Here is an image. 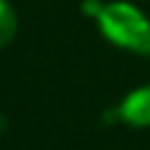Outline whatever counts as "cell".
I'll return each instance as SVG.
<instances>
[{"mask_svg": "<svg viewBox=\"0 0 150 150\" xmlns=\"http://www.w3.org/2000/svg\"><path fill=\"white\" fill-rule=\"evenodd\" d=\"M15 30H18V18L13 13L10 3L8 0H0V48H5L15 38Z\"/></svg>", "mask_w": 150, "mask_h": 150, "instance_id": "obj_3", "label": "cell"}, {"mask_svg": "<svg viewBox=\"0 0 150 150\" xmlns=\"http://www.w3.org/2000/svg\"><path fill=\"white\" fill-rule=\"evenodd\" d=\"M118 118L135 128H148L150 125V85L133 90L123 103L118 105Z\"/></svg>", "mask_w": 150, "mask_h": 150, "instance_id": "obj_2", "label": "cell"}, {"mask_svg": "<svg viewBox=\"0 0 150 150\" xmlns=\"http://www.w3.org/2000/svg\"><path fill=\"white\" fill-rule=\"evenodd\" d=\"M83 10L93 15L103 35L125 50L150 55V20L130 3H95L85 0Z\"/></svg>", "mask_w": 150, "mask_h": 150, "instance_id": "obj_1", "label": "cell"}]
</instances>
